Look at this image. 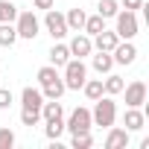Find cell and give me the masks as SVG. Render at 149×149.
I'll use <instances>...</instances> for the list:
<instances>
[{
    "mask_svg": "<svg viewBox=\"0 0 149 149\" xmlns=\"http://www.w3.org/2000/svg\"><path fill=\"white\" fill-rule=\"evenodd\" d=\"M15 41H18L15 24H0V47H15Z\"/></svg>",
    "mask_w": 149,
    "mask_h": 149,
    "instance_id": "cb8c5ba5",
    "label": "cell"
},
{
    "mask_svg": "<svg viewBox=\"0 0 149 149\" xmlns=\"http://www.w3.org/2000/svg\"><path fill=\"white\" fill-rule=\"evenodd\" d=\"M123 76H117V73H105V79H102V91L108 94V97H117V94H123Z\"/></svg>",
    "mask_w": 149,
    "mask_h": 149,
    "instance_id": "e0dca14e",
    "label": "cell"
},
{
    "mask_svg": "<svg viewBox=\"0 0 149 149\" xmlns=\"http://www.w3.org/2000/svg\"><path fill=\"white\" fill-rule=\"evenodd\" d=\"M44 134H47V140H58V137L64 134V117H58V120H44Z\"/></svg>",
    "mask_w": 149,
    "mask_h": 149,
    "instance_id": "44dd1931",
    "label": "cell"
},
{
    "mask_svg": "<svg viewBox=\"0 0 149 149\" xmlns=\"http://www.w3.org/2000/svg\"><path fill=\"white\" fill-rule=\"evenodd\" d=\"M123 126H126V132H140V129L146 126V111H140V108H126Z\"/></svg>",
    "mask_w": 149,
    "mask_h": 149,
    "instance_id": "4fadbf2b",
    "label": "cell"
},
{
    "mask_svg": "<svg viewBox=\"0 0 149 149\" xmlns=\"http://www.w3.org/2000/svg\"><path fill=\"white\" fill-rule=\"evenodd\" d=\"M120 9H129V12H137V9H143V0H123V3H120Z\"/></svg>",
    "mask_w": 149,
    "mask_h": 149,
    "instance_id": "4dcf8cb0",
    "label": "cell"
},
{
    "mask_svg": "<svg viewBox=\"0 0 149 149\" xmlns=\"http://www.w3.org/2000/svg\"><path fill=\"white\" fill-rule=\"evenodd\" d=\"M129 140H132V132H126V129H117V126H111L108 129V134H105V149H126L129 146Z\"/></svg>",
    "mask_w": 149,
    "mask_h": 149,
    "instance_id": "30bf717a",
    "label": "cell"
},
{
    "mask_svg": "<svg viewBox=\"0 0 149 149\" xmlns=\"http://www.w3.org/2000/svg\"><path fill=\"white\" fill-rule=\"evenodd\" d=\"M64 88L67 91H82V85H85V79H88V64H85V58H67V64H64Z\"/></svg>",
    "mask_w": 149,
    "mask_h": 149,
    "instance_id": "7a4b0ae2",
    "label": "cell"
},
{
    "mask_svg": "<svg viewBox=\"0 0 149 149\" xmlns=\"http://www.w3.org/2000/svg\"><path fill=\"white\" fill-rule=\"evenodd\" d=\"M18 18V6L12 0H0V24H15Z\"/></svg>",
    "mask_w": 149,
    "mask_h": 149,
    "instance_id": "484cf974",
    "label": "cell"
},
{
    "mask_svg": "<svg viewBox=\"0 0 149 149\" xmlns=\"http://www.w3.org/2000/svg\"><path fill=\"white\" fill-rule=\"evenodd\" d=\"M117 32L114 29H102V32H97L94 38H91V44H94V50H102V53H111L114 47H117Z\"/></svg>",
    "mask_w": 149,
    "mask_h": 149,
    "instance_id": "8fae6325",
    "label": "cell"
},
{
    "mask_svg": "<svg viewBox=\"0 0 149 149\" xmlns=\"http://www.w3.org/2000/svg\"><path fill=\"white\" fill-rule=\"evenodd\" d=\"M67 50H70V56H73V58H85V56H91V53H94L91 35H85V32H73V38H70Z\"/></svg>",
    "mask_w": 149,
    "mask_h": 149,
    "instance_id": "ba28073f",
    "label": "cell"
},
{
    "mask_svg": "<svg viewBox=\"0 0 149 149\" xmlns=\"http://www.w3.org/2000/svg\"><path fill=\"white\" fill-rule=\"evenodd\" d=\"M85 18H88V15H85V9H79V6H76V9H70V12L64 15V21H67V29H70V32H82V26H85Z\"/></svg>",
    "mask_w": 149,
    "mask_h": 149,
    "instance_id": "2e32d148",
    "label": "cell"
},
{
    "mask_svg": "<svg viewBox=\"0 0 149 149\" xmlns=\"http://www.w3.org/2000/svg\"><path fill=\"white\" fill-rule=\"evenodd\" d=\"M70 146H73V149H91V146H94V137H91V132L70 134Z\"/></svg>",
    "mask_w": 149,
    "mask_h": 149,
    "instance_id": "4316f807",
    "label": "cell"
},
{
    "mask_svg": "<svg viewBox=\"0 0 149 149\" xmlns=\"http://www.w3.org/2000/svg\"><path fill=\"white\" fill-rule=\"evenodd\" d=\"M123 94H126V108H143L146 102V82L143 79H134L129 85H123Z\"/></svg>",
    "mask_w": 149,
    "mask_h": 149,
    "instance_id": "52a82bcc",
    "label": "cell"
},
{
    "mask_svg": "<svg viewBox=\"0 0 149 149\" xmlns=\"http://www.w3.org/2000/svg\"><path fill=\"white\" fill-rule=\"evenodd\" d=\"M35 79H38V88H41V85H50V82L61 79V73H58V67H53V64H44V67H38Z\"/></svg>",
    "mask_w": 149,
    "mask_h": 149,
    "instance_id": "d6986e66",
    "label": "cell"
},
{
    "mask_svg": "<svg viewBox=\"0 0 149 149\" xmlns=\"http://www.w3.org/2000/svg\"><path fill=\"white\" fill-rule=\"evenodd\" d=\"M12 102H15L12 91H9V88H0V111H6V108H12Z\"/></svg>",
    "mask_w": 149,
    "mask_h": 149,
    "instance_id": "f546056e",
    "label": "cell"
},
{
    "mask_svg": "<svg viewBox=\"0 0 149 149\" xmlns=\"http://www.w3.org/2000/svg\"><path fill=\"white\" fill-rule=\"evenodd\" d=\"M53 3H56V0H32V6H35V9H44V12L53 9Z\"/></svg>",
    "mask_w": 149,
    "mask_h": 149,
    "instance_id": "1f68e13d",
    "label": "cell"
},
{
    "mask_svg": "<svg viewBox=\"0 0 149 149\" xmlns=\"http://www.w3.org/2000/svg\"><path fill=\"white\" fill-rule=\"evenodd\" d=\"M64 79H56V82H50V85H41V94H44V100H61L64 97Z\"/></svg>",
    "mask_w": 149,
    "mask_h": 149,
    "instance_id": "ffe728a7",
    "label": "cell"
},
{
    "mask_svg": "<svg viewBox=\"0 0 149 149\" xmlns=\"http://www.w3.org/2000/svg\"><path fill=\"white\" fill-rule=\"evenodd\" d=\"M111 58H114V64H132L137 58L134 41H117V47L111 50Z\"/></svg>",
    "mask_w": 149,
    "mask_h": 149,
    "instance_id": "9c48e42d",
    "label": "cell"
},
{
    "mask_svg": "<svg viewBox=\"0 0 149 149\" xmlns=\"http://www.w3.org/2000/svg\"><path fill=\"white\" fill-rule=\"evenodd\" d=\"M12 146H15V132L3 126L0 129V149H12Z\"/></svg>",
    "mask_w": 149,
    "mask_h": 149,
    "instance_id": "f1b7e54d",
    "label": "cell"
},
{
    "mask_svg": "<svg viewBox=\"0 0 149 149\" xmlns=\"http://www.w3.org/2000/svg\"><path fill=\"white\" fill-rule=\"evenodd\" d=\"M82 94L94 102V100H100L105 91H102V79H85V85H82Z\"/></svg>",
    "mask_w": 149,
    "mask_h": 149,
    "instance_id": "603a6c76",
    "label": "cell"
},
{
    "mask_svg": "<svg viewBox=\"0 0 149 149\" xmlns=\"http://www.w3.org/2000/svg\"><path fill=\"white\" fill-rule=\"evenodd\" d=\"M91 67L100 73V76L111 73V67H114V58H111V53H102V50H97V56L91 58Z\"/></svg>",
    "mask_w": 149,
    "mask_h": 149,
    "instance_id": "9a60e30c",
    "label": "cell"
},
{
    "mask_svg": "<svg viewBox=\"0 0 149 149\" xmlns=\"http://www.w3.org/2000/svg\"><path fill=\"white\" fill-rule=\"evenodd\" d=\"M102 29H105V18H100V15H88V18H85V26H82V32H85V35H91V38H94V35H97V32H102Z\"/></svg>",
    "mask_w": 149,
    "mask_h": 149,
    "instance_id": "7402d4cb",
    "label": "cell"
},
{
    "mask_svg": "<svg viewBox=\"0 0 149 149\" xmlns=\"http://www.w3.org/2000/svg\"><path fill=\"white\" fill-rule=\"evenodd\" d=\"M21 123H24V126H38V123H41V111L21 108Z\"/></svg>",
    "mask_w": 149,
    "mask_h": 149,
    "instance_id": "83f0119b",
    "label": "cell"
},
{
    "mask_svg": "<svg viewBox=\"0 0 149 149\" xmlns=\"http://www.w3.org/2000/svg\"><path fill=\"white\" fill-rule=\"evenodd\" d=\"M21 105H24V108H32V111H41V105H44V94H41V88L26 85V88L21 91Z\"/></svg>",
    "mask_w": 149,
    "mask_h": 149,
    "instance_id": "7c38bea8",
    "label": "cell"
},
{
    "mask_svg": "<svg viewBox=\"0 0 149 149\" xmlns=\"http://www.w3.org/2000/svg\"><path fill=\"white\" fill-rule=\"evenodd\" d=\"M117 12H120V3H117V0H100V3H97V15L105 18V21H111Z\"/></svg>",
    "mask_w": 149,
    "mask_h": 149,
    "instance_id": "d4e9b609",
    "label": "cell"
},
{
    "mask_svg": "<svg viewBox=\"0 0 149 149\" xmlns=\"http://www.w3.org/2000/svg\"><path fill=\"white\" fill-rule=\"evenodd\" d=\"M91 129H94V123H91V108L76 105V108L70 111L67 123H64V132H70V134H82V132H91Z\"/></svg>",
    "mask_w": 149,
    "mask_h": 149,
    "instance_id": "5b68a950",
    "label": "cell"
},
{
    "mask_svg": "<svg viewBox=\"0 0 149 149\" xmlns=\"http://www.w3.org/2000/svg\"><path fill=\"white\" fill-rule=\"evenodd\" d=\"M58 117H64L61 102H58V100H44V105H41V120H58Z\"/></svg>",
    "mask_w": 149,
    "mask_h": 149,
    "instance_id": "ac0fdd59",
    "label": "cell"
},
{
    "mask_svg": "<svg viewBox=\"0 0 149 149\" xmlns=\"http://www.w3.org/2000/svg\"><path fill=\"white\" fill-rule=\"evenodd\" d=\"M15 29H18V38H24V41H35L38 32H41V21L35 18L32 9H24V12H18V18H15Z\"/></svg>",
    "mask_w": 149,
    "mask_h": 149,
    "instance_id": "277c9868",
    "label": "cell"
},
{
    "mask_svg": "<svg viewBox=\"0 0 149 149\" xmlns=\"http://www.w3.org/2000/svg\"><path fill=\"white\" fill-rule=\"evenodd\" d=\"M44 26H47V32H50V38L53 41H61L70 29H67V21H64V15L61 12H56V9H47V15H44Z\"/></svg>",
    "mask_w": 149,
    "mask_h": 149,
    "instance_id": "8992f818",
    "label": "cell"
},
{
    "mask_svg": "<svg viewBox=\"0 0 149 149\" xmlns=\"http://www.w3.org/2000/svg\"><path fill=\"white\" fill-rule=\"evenodd\" d=\"M50 64L53 67H64L67 64V58H70V50H67V44H61V41H56L53 47H50Z\"/></svg>",
    "mask_w": 149,
    "mask_h": 149,
    "instance_id": "5bb4252c",
    "label": "cell"
},
{
    "mask_svg": "<svg viewBox=\"0 0 149 149\" xmlns=\"http://www.w3.org/2000/svg\"><path fill=\"white\" fill-rule=\"evenodd\" d=\"M114 32L120 41H134V35L140 32V24H137V12H129V9H120L114 15Z\"/></svg>",
    "mask_w": 149,
    "mask_h": 149,
    "instance_id": "3957f363",
    "label": "cell"
},
{
    "mask_svg": "<svg viewBox=\"0 0 149 149\" xmlns=\"http://www.w3.org/2000/svg\"><path fill=\"white\" fill-rule=\"evenodd\" d=\"M114 120H117V102H114L108 94H102L100 100H94L91 123H94V126H100V129H111V126H114Z\"/></svg>",
    "mask_w": 149,
    "mask_h": 149,
    "instance_id": "6da1fadb",
    "label": "cell"
}]
</instances>
